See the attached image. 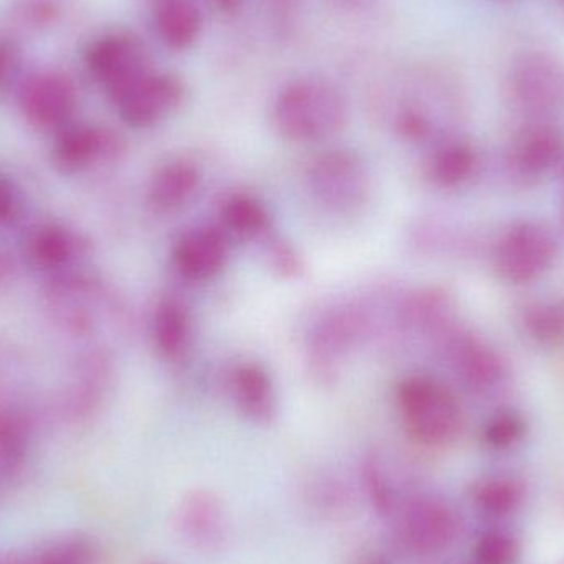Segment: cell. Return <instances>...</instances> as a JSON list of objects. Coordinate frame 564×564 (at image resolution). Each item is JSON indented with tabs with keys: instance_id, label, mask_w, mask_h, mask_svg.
Instances as JSON below:
<instances>
[{
	"instance_id": "obj_1",
	"label": "cell",
	"mask_w": 564,
	"mask_h": 564,
	"mask_svg": "<svg viewBox=\"0 0 564 564\" xmlns=\"http://www.w3.org/2000/svg\"><path fill=\"white\" fill-rule=\"evenodd\" d=\"M348 102L337 86L321 78H297L278 93L274 128L292 142H318L347 124Z\"/></svg>"
},
{
	"instance_id": "obj_2",
	"label": "cell",
	"mask_w": 564,
	"mask_h": 564,
	"mask_svg": "<svg viewBox=\"0 0 564 564\" xmlns=\"http://www.w3.org/2000/svg\"><path fill=\"white\" fill-rule=\"evenodd\" d=\"M397 401L408 433L423 446L447 447L463 434V404L441 381L423 375L406 378L398 388Z\"/></svg>"
},
{
	"instance_id": "obj_3",
	"label": "cell",
	"mask_w": 564,
	"mask_h": 564,
	"mask_svg": "<svg viewBox=\"0 0 564 564\" xmlns=\"http://www.w3.org/2000/svg\"><path fill=\"white\" fill-rule=\"evenodd\" d=\"M506 95L529 121H549L564 109V63L545 50H527L510 63Z\"/></svg>"
},
{
	"instance_id": "obj_4",
	"label": "cell",
	"mask_w": 564,
	"mask_h": 564,
	"mask_svg": "<svg viewBox=\"0 0 564 564\" xmlns=\"http://www.w3.org/2000/svg\"><path fill=\"white\" fill-rule=\"evenodd\" d=\"M308 187L327 210L354 214L370 200L371 178L357 154L334 149L312 162Z\"/></svg>"
},
{
	"instance_id": "obj_5",
	"label": "cell",
	"mask_w": 564,
	"mask_h": 564,
	"mask_svg": "<svg viewBox=\"0 0 564 564\" xmlns=\"http://www.w3.org/2000/svg\"><path fill=\"white\" fill-rule=\"evenodd\" d=\"M83 62L88 75L109 99L154 68L144 42L126 30H111L93 39L86 45Z\"/></svg>"
},
{
	"instance_id": "obj_6",
	"label": "cell",
	"mask_w": 564,
	"mask_h": 564,
	"mask_svg": "<svg viewBox=\"0 0 564 564\" xmlns=\"http://www.w3.org/2000/svg\"><path fill=\"white\" fill-rule=\"evenodd\" d=\"M187 99V86L172 73L151 68L111 98L122 122L134 129L154 128Z\"/></svg>"
},
{
	"instance_id": "obj_7",
	"label": "cell",
	"mask_w": 564,
	"mask_h": 564,
	"mask_svg": "<svg viewBox=\"0 0 564 564\" xmlns=\"http://www.w3.org/2000/svg\"><path fill=\"white\" fill-rule=\"evenodd\" d=\"M556 253L558 245L549 228L535 221H522L502 235L494 253V264L503 281L529 284L553 267Z\"/></svg>"
},
{
	"instance_id": "obj_8",
	"label": "cell",
	"mask_w": 564,
	"mask_h": 564,
	"mask_svg": "<svg viewBox=\"0 0 564 564\" xmlns=\"http://www.w3.org/2000/svg\"><path fill=\"white\" fill-rule=\"evenodd\" d=\"M19 108L32 128L58 132L73 122L78 108L75 79L55 68L33 73L20 86Z\"/></svg>"
},
{
	"instance_id": "obj_9",
	"label": "cell",
	"mask_w": 564,
	"mask_h": 564,
	"mask_svg": "<svg viewBox=\"0 0 564 564\" xmlns=\"http://www.w3.org/2000/svg\"><path fill=\"white\" fill-rule=\"evenodd\" d=\"M397 529L404 549L416 555H434L456 542L460 520L456 510L444 500L417 496L401 506Z\"/></svg>"
},
{
	"instance_id": "obj_10",
	"label": "cell",
	"mask_w": 564,
	"mask_h": 564,
	"mask_svg": "<svg viewBox=\"0 0 564 564\" xmlns=\"http://www.w3.org/2000/svg\"><path fill=\"white\" fill-rule=\"evenodd\" d=\"M368 318L358 307H338L325 315L308 341L311 367L325 383L340 373L345 358L367 334Z\"/></svg>"
},
{
	"instance_id": "obj_11",
	"label": "cell",
	"mask_w": 564,
	"mask_h": 564,
	"mask_svg": "<svg viewBox=\"0 0 564 564\" xmlns=\"http://www.w3.org/2000/svg\"><path fill=\"white\" fill-rule=\"evenodd\" d=\"M45 297L53 321L63 330L78 337L95 330L101 305L98 282L69 270L50 278Z\"/></svg>"
},
{
	"instance_id": "obj_12",
	"label": "cell",
	"mask_w": 564,
	"mask_h": 564,
	"mask_svg": "<svg viewBox=\"0 0 564 564\" xmlns=\"http://www.w3.org/2000/svg\"><path fill=\"white\" fill-rule=\"evenodd\" d=\"M121 151V139L111 129L73 121L55 132L52 158L63 174L72 175L115 161Z\"/></svg>"
},
{
	"instance_id": "obj_13",
	"label": "cell",
	"mask_w": 564,
	"mask_h": 564,
	"mask_svg": "<svg viewBox=\"0 0 564 564\" xmlns=\"http://www.w3.org/2000/svg\"><path fill=\"white\" fill-rule=\"evenodd\" d=\"M507 162L516 177H542L564 162V132L550 121H529L513 138Z\"/></svg>"
},
{
	"instance_id": "obj_14",
	"label": "cell",
	"mask_w": 564,
	"mask_h": 564,
	"mask_svg": "<svg viewBox=\"0 0 564 564\" xmlns=\"http://www.w3.org/2000/svg\"><path fill=\"white\" fill-rule=\"evenodd\" d=\"M175 525L181 539L200 552H217L228 539L227 509L208 490H194L182 499Z\"/></svg>"
},
{
	"instance_id": "obj_15",
	"label": "cell",
	"mask_w": 564,
	"mask_h": 564,
	"mask_svg": "<svg viewBox=\"0 0 564 564\" xmlns=\"http://www.w3.org/2000/svg\"><path fill=\"white\" fill-rule=\"evenodd\" d=\"M230 260V241L220 228L200 227L178 238L174 264L182 278L205 282L217 278Z\"/></svg>"
},
{
	"instance_id": "obj_16",
	"label": "cell",
	"mask_w": 564,
	"mask_h": 564,
	"mask_svg": "<svg viewBox=\"0 0 564 564\" xmlns=\"http://www.w3.org/2000/svg\"><path fill=\"white\" fill-rule=\"evenodd\" d=\"M457 377L474 393L496 390L503 378V361L496 350L464 334H447L443 338Z\"/></svg>"
},
{
	"instance_id": "obj_17",
	"label": "cell",
	"mask_w": 564,
	"mask_h": 564,
	"mask_svg": "<svg viewBox=\"0 0 564 564\" xmlns=\"http://www.w3.org/2000/svg\"><path fill=\"white\" fill-rule=\"evenodd\" d=\"M111 378V358L105 351H89L78 358L63 401L69 416L83 420L95 414L108 393Z\"/></svg>"
},
{
	"instance_id": "obj_18",
	"label": "cell",
	"mask_w": 564,
	"mask_h": 564,
	"mask_svg": "<svg viewBox=\"0 0 564 564\" xmlns=\"http://www.w3.org/2000/svg\"><path fill=\"white\" fill-rule=\"evenodd\" d=\"M82 251L78 235L55 221L33 228L25 240L26 260L50 278L75 270Z\"/></svg>"
},
{
	"instance_id": "obj_19",
	"label": "cell",
	"mask_w": 564,
	"mask_h": 564,
	"mask_svg": "<svg viewBox=\"0 0 564 564\" xmlns=\"http://www.w3.org/2000/svg\"><path fill=\"white\" fill-rule=\"evenodd\" d=\"M202 172L187 159H175L158 169L148 187V200L161 214L181 210L200 191Z\"/></svg>"
},
{
	"instance_id": "obj_20",
	"label": "cell",
	"mask_w": 564,
	"mask_h": 564,
	"mask_svg": "<svg viewBox=\"0 0 564 564\" xmlns=\"http://www.w3.org/2000/svg\"><path fill=\"white\" fill-rule=\"evenodd\" d=\"M230 391L238 411L248 420L264 424L276 414V390L270 375L260 365H238L231 373Z\"/></svg>"
},
{
	"instance_id": "obj_21",
	"label": "cell",
	"mask_w": 564,
	"mask_h": 564,
	"mask_svg": "<svg viewBox=\"0 0 564 564\" xmlns=\"http://www.w3.org/2000/svg\"><path fill=\"white\" fill-rule=\"evenodd\" d=\"M32 417L19 406H0V486L13 482L22 474L32 453Z\"/></svg>"
},
{
	"instance_id": "obj_22",
	"label": "cell",
	"mask_w": 564,
	"mask_h": 564,
	"mask_svg": "<svg viewBox=\"0 0 564 564\" xmlns=\"http://www.w3.org/2000/svg\"><path fill=\"white\" fill-rule=\"evenodd\" d=\"M152 22L161 42L175 52L192 48L204 30L197 0H154Z\"/></svg>"
},
{
	"instance_id": "obj_23",
	"label": "cell",
	"mask_w": 564,
	"mask_h": 564,
	"mask_svg": "<svg viewBox=\"0 0 564 564\" xmlns=\"http://www.w3.org/2000/svg\"><path fill=\"white\" fill-rule=\"evenodd\" d=\"M155 347L165 360H181L191 347L192 317L187 305L177 299L159 302L152 317Z\"/></svg>"
},
{
	"instance_id": "obj_24",
	"label": "cell",
	"mask_w": 564,
	"mask_h": 564,
	"mask_svg": "<svg viewBox=\"0 0 564 564\" xmlns=\"http://www.w3.org/2000/svg\"><path fill=\"white\" fill-rule=\"evenodd\" d=\"M479 154L470 142L449 139L431 155L430 177L443 188L459 187L476 174Z\"/></svg>"
},
{
	"instance_id": "obj_25",
	"label": "cell",
	"mask_w": 564,
	"mask_h": 564,
	"mask_svg": "<svg viewBox=\"0 0 564 564\" xmlns=\"http://www.w3.org/2000/svg\"><path fill=\"white\" fill-rule=\"evenodd\" d=\"M98 543L85 533H65L29 552V564H99Z\"/></svg>"
},
{
	"instance_id": "obj_26",
	"label": "cell",
	"mask_w": 564,
	"mask_h": 564,
	"mask_svg": "<svg viewBox=\"0 0 564 564\" xmlns=\"http://www.w3.org/2000/svg\"><path fill=\"white\" fill-rule=\"evenodd\" d=\"M221 221L231 234L258 238L270 230V214L253 195L235 194L221 207Z\"/></svg>"
},
{
	"instance_id": "obj_27",
	"label": "cell",
	"mask_w": 564,
	"mask_h": 564,
	"mask_svg": "<svg viewBox=\"0 0 564 564\" xmlns=\"http://www.w3.org/2000/svg\"><path fill=\"white\" fill-rule=\"evenodd\" d=\"M474 503L489 516L503 517L516 512L525 499L522 482L513 477H487L470 489Z\"/></svg>"
},
{
	"instance_id": "obj_28",
	"label": "cell",
	"mask_w": 564,
	"mask_h": 564,
	"mask_svg": "<svg viewBox=\"0 0 564 564\" xmlns=\"http://www.w3.org/2000/svg\"><path fill=\"white\" fill-rule=\"evenodd\" d=\"M525 334L539 345L552 347L564 341V302H536L522 314Z\"/></svg>"
},
{
	"instance_id": "obj_29",
	"label": "cell",
	"mask_w": 564,
	"mask_h": 564,
	"mask_svg": "<svg viewBox=\"0 0 564 564\" xmlns=\"http://www.w3.org/2000/svg\"><path fill=\"white\" fill-rule=\"evenodd\" d=\"M364 484L371 506L380 516H391L398 507V490L390 470L377 454L364 464Z\"/></svg>"
},
{
	"instance_id": "obj_30",
	"label": "cell",
	"mask_w": 564,
	"mask_h": 564,
	"mask_svg": "<svg viewBox=\"0 0 564 564\" xmlns=\"http://www.w3.org/2000/svg\"><path fill=\"white\" fill-rule=\"evenodd\" d=\"M527 433V423L522 414L512 410H502L489 417L484 426V443L490 449L506 451L519 444Z\"/></svg>"
},
{
	"instance_id": "obj_31",
	"label": "cell",
	"mask_w": 564,
	"mask_h": 564,
	"mask_svg": "<svg viewBox=\"0 0 564 564\" xmlns=\"http://www.w3.org/2000/svg\"><path fill=\"white\" fill-rule=\"evenodd\" d=\"M477 564H517L520 558V543L512 533L492 530L484 533L474 549Z\"/></svg>"
},
{
	"instance_id": "obj_32",
	"label": "cell",
	"mask_w": 564,
	"mask_h": 564,
	"mask_svg": "<svg viewBox=\"0 0 564 564\" xmlns=\"http://www.w3.org/2000/svg\"><path fill=\"white\" fill-rule=\"evenodd\" d=\"M63 13V0H17L13 19L23 29L42 32L58 22Z\"/></svg>"
},
{
	"instance_id": "obj_33",
	"label": "cell",
	"mask_w": 564,
	"mask_h": 564,
	"mask_svg": "<svg viewBox=\"0 0 564 564\" xmlns=\"http://www.w3.org/2000/svg\"><path fill=\"white\" fill-rule=\"evenodd\" d=\"M268 258H270V264L274 268V271L284 278H299L302 271H304V261L299 257L297 251L280 240L274 238L270 240V247H268Z\"/></svg>"
},
{
	"instance_id": "obj_34",
	"label": "cell",
	"mask_w": 564,
	"mask_h": 564,
	"mask_svg": "<svg viewBox=\"0 0 564 564\" xmlns=\"http://www.w3.org/2000/svg\"><path fill=\"white\" fill-rule=\"evenodd\" d=\"M22 63V48L19 40L0 33V93L9 88Z\"/></svg>"
},
{
	"instance_id": "obj_35",
	"label": "cell",
	"mask_w": 564,
	"mask_h": 564,
	"mask_svg": "<svg viewBox=\"0 0 564 564\" xmlns=\"http://www.w3.org/2000/svg\"><path fill=\"white\" fill-rule=\"evenodd\" d=\"M302 3L304 0H268V12L280 35L289 36L294 32L302 13Z\"/></svg>"
},
{
	"instance_id": "obj_36",
	"label": "cell",
	"mask_w": 564,
	"mask_h": 564,
	"mask_svg": "<svg viewBox=\"0 0 564 564\" xmlns=\"http://www.w3.org/2000/svg\"><path fill=\"white\" fill-rule=\"evenodd\" d=\"M20 215V195L13 182L0 174V227L12 225Z\"/></svg>"
},
{
	"instance_id": "obj_37",
	"label": "cell",
	"mask_w": 564,
	"mask_h": 564,
	"mask_svg": "<svg viewBox=\"0 0 564 564\" xmlns=\"http://www.w3.org/2000/svg\"><path fill=\"white\" fill-rule=\"evenodd\" d=\"M0 564H29V552L25 550H6L0 552Z\"/></svg>"
},
{
	"instance_id": "obj_38",
	"label": "cell",
	"mask_w": 564,
	"mask_h": 564,
	"mask_svg": "<svg viewBox=\"0 0 564 564\" xmlns=\"http://www.w3.org/2000/svg\"><path fill=\"white\" fill-rule=\"evenodd\" d=\"M210 2L218 12L225 13V15L240 12L241 6H243V0H210Z\"/></svg>"
},
{
	"instance_id": "obj_39",
	"label": "cell",
	"mask_w": 564,
	"mask_h": 564,
	"mask_svg": "<svg viewBox=\"0 0 564 564\" xmlns=\"http://www.w3.org/2000/svg\"><path fill=\"white\" fill-rule=\"evenodd\" d=\"M334 2L341 9L360 12V10L368 9L373 0H334Z\"/></svg>"
},
{
	"instance_id": "obj_40",
	"label": "cell",
	"mask_w": 564,
	"mask_h": 564,
	"mask_svg": "<svg viewBox=\"0 0 564 564\" xmlns=\"http://www.w3.org/2000/svg\"><path fill=\"white\" fill-rule=\"evenodd\" d=\"M489 2L496 3V6L510 7L517 6V3L523 2V0H489Z\"/></svg>"
},
{
	"instance_id": "obj_41",
	"label": "cell",
	"mask_w": 564,
	"mask_h": 564,
	"mask_svg": "<svg viewBox=\"0 0 564 564\" xmlns=\"http://www.w3.org/2000/svg\"><path fill=\"white\" fill-rule=\"evenodd\" d=\"M364 564H390L384 556H370Z\"/></svg>"
},
{
	"instance_id": "obj_42",
	"label": "cell",
	"mask_w": 564,
	"mask_h": 564,
	"mask_svg": "<svg viewBox=\"0 0 564 564\" xmlns=\"http://www.w3.org/2000/svg\"><path fill=\"white\" fill-rule=\"evenodd\" d=\"M6 273H7L6 258H3L2 254H0V281H2L3 278H6Z\"/></svg>"
},
{
	"instance_id": "obj_43",
	"label": "cell",
	"mask_w": 564,
	"mask_h": 564,
	"mask_svg": "<svg viewBox=\"0 0 564 564\" xmlns=\"http://www.w3.org/2000/svg\"><path fill=\"white\" fill-rule=\"evenodd\" d=\"M563 224H564V164H563V204H562Z\"/></svg>"
},
{
	"instance_id": "obj_44",
	"label": "cell",
	"mask_w": 564,
	"mask_h": 564,
	"mask_svg": "<svg viewBox=\"0 0 564 564\" xmlns=\"http://www.w3.org/2000/svg\"><path fill=\"white\" fill-rule=\"evenodd\" d=\"M148 564H164V563H154V562H152V563H148Z\"/></svg>"
},
{
	"instance_id": "obj_45",
	"label": "cell",
	"mask_w": 564,
	"mask_h": 564,
	"mask_svg": "<svg viewBox=\"0 0 564 564\" xmlns=\"http://www.w3.org/2000/svg\"><path fill=\"white\" fill-rule=\"evenodd\" d=\"M563 2H564V0H563Z\"/></svg>"
}]
</instances>
